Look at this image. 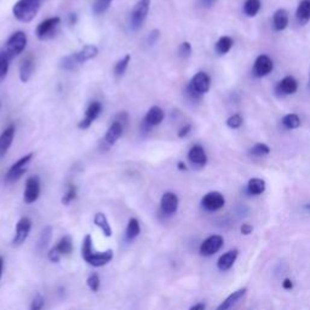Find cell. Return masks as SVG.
<instances>
[{"mask_svg": "<svg viewBox=\"0 0 310 310\" xmlns=\"http://www.w3.org/2000/svg\"><path fill=\"white\" fill-rule=\"evenodd\" d=\"M42 0H18L12 8V14L20 22L28 23L34 20L41 8Z\"/></svg>", "mask_w": 310, "mask_h": 310, "instance_id": "1", "label": "cell"}, {"mask_svg": "<svg viewBox=\"0 0 310 310\" xmlns=\"http://www.w3.org/2000/svg\"><path fill=\"white\" fill-rule=\"evenodd\" d=\"M152 0H138L135 4L130 16V26L132 30H138L146 22Z\"/></svg>", "mask_w": 310, "mask_h": 310, "instance_id": "2", "label": "cell"}, {"mask_svg": "<svg viewBox=\"0 0 310 310\" xmlns=\"http://www.w3.org/2000/svg\"><path fill=\"white\" fill-rule=\"evenodd\" d=\"M27 46V35L26 33L22 30H17V32L12 33L10 38L6 41L4 51L8 54V56L11 58L18 56L20 54H22L24 49Z\"/></svg>", "mask_w": 310, "mask_h": 310, "instance_id": "3", "label": "cell"}, {"mask_svg": "<svg viewBox=\"0 0 310 310\" xmlns=\"http://www.w3.org/2000/svg\"><path fill=\"white\" fill-rule=\"evenodd\" d=\"M60 24H61V18L58 16L46 18V20L39 23L38 27H36L35 29L36 38L41 41L52 39L57 33V29L58 27H60Z\"/></svg>", "mask_w": 310, "mask_h": 310, "instance_id": "4", "label": "cell"}, {"mask_svg": "<svg viewBox=\"0 0 310 310\" xmlns=\"http://www.w3.org/2000/svg\"><path fill=\"white\" fill-rule=\"evenodd\" d=\"M30 229H32V220L28 217H22L16 224V230H15L14 239H12L11 245L14 247H18L23 244L28 238Z\"/></svg>", "mask_w": 310, "mask_h": 310, "instance_id": "5", "label": "cell"}, {"mask_svg": "<svg viewBox=\"0 0 310 310\" xmlns=\"http://www.w3.org/2000/svg\"><path fill=\"white\" fill-rule=\"evenodd\" d=\"M40 195V178L38 176H30L26 181V188L23 193V200L26 204H34Z\"/></svg>", "mask_w": 310, "mask_h": 310, "instance_id": "6", "label": "cell"}, {"mask_svg": "<svg viewBox=\"0 0 310 310\" xmlns=\"http://www.w3.org/2000/svg\"><path fill=\"white\" fill-rule=\"evenodd\" d=\"M188 87L190 90H193L195 94H198L199 96H202L206 92H208L211 87V78L208 76L207 73L205 72H198L196 74L193 76L192 80L189 81Z\"/></svg>", "mask_w": 310, "mask_h": 310, "instance_id": "7", "label": "cell"}, {"mask_svg": "<svg viewBox=\"0 0 310 310\" xmlns=\"http://www.w3.org/2000/svg\"><path fill=\"white\" fill-rule=\"evenodd\" d=\"M223 242L224 240L220 235L208 236L206 240H204V242L201 244L199 252H200L201 256H205V257L212 256V254L217 253L220 248H222Z\"/></svg>", "mask_w": 310, "mask_h": 310, "instance_id": "8", "label": "cell"}, {"mask_svg": "<svg viewBox=\"0 0 310 310\" xmlns=\"http://www.w3.org/2000/svg\"><path fill=\"white\" fill-rule=\"evenodd\" d=\"M226 204V199L219 192H210L201 199V206L206 211L220 210Z\"/></svg>", "mask_w": 310, "mask_h": 310, "instance_id": "9", "label": "cell"}, {"mask_svg": "<svg viewBox=\"0 0 310 310\" xmlns=\"http://www.w3.org/2000/svg\"><path fill=\"white\" fill-rule=\"evenodd\" d=\"M101 112H102V104L98 102V101H94V102H91L90 104H88L86 112H85L84 119L79 122L78 127L80 128V130H86V128L91 126L92 122H94L98 118V115L101 114Z\"/></svg>", "mask_w": 310, "mask_h": 310, "instance_id": "10", "label": "cell"}, {"mask_svg": "<svg viewBox=\"0 0 310 310\" xmlns=\"http://www.w3.org/2000/svg\"><path fill=\"white\" fill-rule=\"evenodd\" d=\"M273 69H274V62L268 55H259L254 61L253 74L258 78L270 74Z\"/></svg>", "mask_w": 310, "mask_h": 310, "instance_id": "11", "label": "cell"}, {"mask_svg": "<svg viewBox=\"0 0 310 310\" xmlns=\"http://www.w3.org/2000/svg\"><path fill=\"white\" fill-rule=\"evenodd\" d=\"M113 257H114L113 250H107L104 252H95L94 251L87 257H85L84 260L87 264L95 267V268H100V267H103L108 264L109 262H112Z\"/></svg>", "mask_w": 310, "mask_h": 310, "instance_id": "12", "label": "cell"}, {"mask_svg": "<svg viewBox=\"0 0 310 310\" xmlns=\"http://www.w3.org/2000/svg\"><path fill=\"white\" fill-rule=\"evenodd\" d=\"M178 204H180V200H178V196L174 194V193L172 192L164 193V195L161 196V201H160L161 212L166 214V216H171V214L176 213L178 210Z\"/></svg>", "mask_w": 310, "mask_h": 310, "instance_id": "13", "label": "cell"}, {"mask_svg": "<svg viewBox=\"0 0 310 310\" xmlns=\"http://www.w3.org/2000/svg\"><path fill=\"white\" fill-rule=\"evenodd\" d=\"M188 160L193 166L201 168L207 164V155L200 144H195L188 152Z\"/></svg>", "mask_w": 310, "mask_h": 310, "instance_id": "14", "label": "cell"}, {"mask_svg": "<svg viewBox=\"0 0 310 310\" xmlns=\"http://www.w3.org/2000/svg\"><path fill=\"white\" fill-rule=\"evenodd\" d=\"M15 131H16V128H15L14 125H10L0 135V159L4 158L8 150L10 149L12 141L15 138Z\"/></svg>", "mask_w": 310, "mask_h": 310, "instance_id": "15", "label": "cell"}, {"mask_svg": "<svg viewBox=\"0 0 310 310\" xmlns=\"http://www.w3.org/2000/svg\"><path fill=\"white\" fill-rule=\"evenodd\" d=\"M34 57L32 55H27L26 57L21 61L20 66V79L22 82H28L32 78L33 72H34Z\"/></svg>", "mask_w": 310, "mask_h": 310, "instance_id": "16", "label": "cell"}, {"mask_svg": "<svg viewBox=\"0 0 310 310\" xmlns=\"http://www.w3.org/2000/svg\"><path fill=\"white\" fill-rule=\"evenodd\" d=\"M98 55V48L96 45H85L81 50L76 51L73 54V56L76 60V62L79 64H84L87 61L94 60L95 57H97Z\"/></svg>", "mask_w": 310, "mask_h": 310, "instance_id": "17", "label": "cell"}, {"mask_svg": "<svg viewBox=\"0 0 310 310\" xmlns=\"http://www.w3.org/2000/svg\"><path fill=\"white\" fill-rule=\"evenodd\" d=\"M297 90H298V82L291 75H287L284 79H281L278 82V86H276V91L282 95H293L296 94Z\"/></svg>", "mask_w": 310, "mask_h": 310, "instance_id": "18", "label": "cell"}, {"mask_svg": "<svg viewBox=\"0 0 310 310\" xmlns=\"http://www.w3.org/2000/svg\"><path fill=\"white\" fill-rule=\"evenodd\" d=\"M164 119H165V112L162 110V108L158 106H153L152 108H149L148 112H147L144 121H146L150 127H153L160 125Z\"/></svg>", "mask_w": 310, "mask_h": 310, "instance_id": "19", "label": "cell"}, {"mask_svg": "<svg viewBox=\"0 0 310 310\" xmlns=\"http://www.w3.org/2000/svg\"><path fill=\"white\" fill-rule=\"evenodd\" d=\"M239 251L234 248V250H230L228 252H226L222 256L219 257L218 260H217V268H218L220 272H227L234 265L236 258H238Z\"/></svg>", "mask_w": 310, "mask_h": 310, "instance_id": "20", "label": "cell"}, {"mask_svg": "<svg viewBox=\"0 0 310 310\" xmlns=\"http://www.w3.org/2000/svg\"><path fill=\"white\" fill-rule=\"evenodd\" d=\"M122 131H124V126H122L120 122L114 121L112 125H110L108 130H107L106 136H104L103 140L106 141V143L108 144L109 147L114 146L116 141L121 137Z\"/></svg>", "mask_w": 310, "mask_h": 310, "instance_id": "21", "label": "cell"}, {"mask_svg": "<svg viewBox=\"0 0 310 310\" xmlns=\"http://www.w3.org/2000/svg\"><path fill=\"white\" fill-rule=\"evenodd\" d=\"M245 293H246V288H240V290L235 291V292L229 294V296L217 306L216 310H230L236 303H239V300L245 296Z\"/></svg>", "mask_w": 310, "mask_h": 310, "instance_id": "22", "label": "cell"}, {"mask_svg": "<svg viewBox=\"0 0 310 310\" xmlns=\"http://www.w3.org/2000/svg\"><path fill=\"white\" fill-rule=\"evenodd\" d=\"M296 20L299 26H305L310 21V0H302L296 10Z\"/></svg>", "mask_w": 310, "mask_h": 310, "instance_id": "23", "label": "cell"}, {"mask_svg": "<svg viewBox=\"0 0 310 310\" xmlns=\"http://www.w3.org/2000/svg\"><path fill=\"white\" fill-rule=\"evenodd\" d=\"M288 20H290V18H288V12L285 10V9L276 10L274 16H273V26H274V29L278 30V32L286 29L288 26Z\"/></svg>", "mask_w": 310, "mask_h": 310, "instance_id": "24", "label": "cell"}, {"mask_svg": "<svg viewBox=\"0 0 310 310\" xmlns=\"http://www.w3.org/2000/svg\"><path fill=\"white\" fill-rule=\"evenodd\" d=\"M94 223L95 226H97L98 228L102 230L103 235L107 236V238H110L113 235V230L110 224L108 223V219H107V216L103 212H97L94 217Z\"/></svg>", "mask_w": 310, "mask_h": 310, "instance_id": "25", "label": "cell"}, {"mask_svg": "<svg viewBox=\"0 0 310 310\" xmlns=\"http://www.w3.org/2000/svg\"><path fill=\"white\" fill-rule=\"evenodd\" d=\"M265 190V182L262 178H251L247 183V193L250 195H260L263 194Z\"/></svg>", "mask_w": 310, "mask_h": 310, "instance_id": "26", "label": "cell"}, {"mask_svg": "<svg viewBox=\"0 0 310 310\" xmlns=\"http://www.w3.org/2000/svg\"><path fill=\"white\" fill-rule=\"evenodd\" d=\"M233 45H234V40L228 35H223L218 39V41L216 42V46H214V50L220 56L223 55H227L228 52L232 50Z\"/></svg>", "mask_w": 310, "mask_h": 310, "instance_id": "27", "label": "cell"}, {"mask_svg": "<svg viewBox=\"0 0 310 310\" xmlns=\"http://www.w3.org/2000/svg\"><path fill=\"white\" fill-rule=\"evenodd\" d=\"M54 247L56 248L61 256H67V254H70L73 251L72 238H70L69 235L63 236V238H61L60 240H58V242L55 245Z\"/></svg>", "mask_w": 310, "mask_h": 310, "instance_id": "28", "label": "cell"}, {"mask_svg": "<svg viewBox=\"0 0 310 310\" xmlns=\"http://www.w3.org/2000/svg\"><path fill=\"white\" fill-rule=\"evenodd\" d=\"M260 8H262L260 0H246L244 3V14L247 17H254L259 12Z\"/></svg>", "mask_w": 310, "mask_h": 310, "instance_id": "29", "label": "cell"}, {"mask_svg": "<svg viewBox=\"0 0 310 310\" xmlns=\"http://www.w3.org/2000/svg\"><path fill=\"white\" fill-rule=\"evenodd\" d=\"M141 227L140 222L137 218H130L128 219L127 227H126V239L128 241H132L140 235Z\"/></svg>", "mask_w": 310, "mask_h": 310, "instance_id": "30", "label": "cell"}, {"mask_svg": "<svg viewBox=\"0 0 310 310\" xmlns=\"http://www.w3.org/2000/svg\"><path fill=\"white\" fill-rule=\"evenodd\" d=\"M281 122L282 125H284V127L287 128V130H294V128H298L300 126L299 116L297 114H293V113L285 115L284 118H282Z\"/></svg>", "mask_w": 310, "mask_h": 310, "instance_id": "31", "label": "cell"}, {"mask_svg": "<svg viewBox=\"0 0 310 310\" xmlns=\"http://www.w3.org/2000/svg\"><path fill=\"white\" fill-rule=\"evenodd\" d=\"M131 61V56L130 55H125L124 57L121 58V60H119L118 62L115 63L114 66V75L116 78H121L122 75L125 74V72H126L128 63H130Z\"/></svg>", "mask_w": 310, "mask_h": 310, "instance_id": "32", "label": "cell"}, {"mask_svg": "<svg viewBox=\"0 0 310 310\" xmlns=\"http://www.w3.org/2000/svg\"><path fill=\"white\" fill-rule=\"evenodd\" d=\"M60 67L64 70L73 72V70L78 69L79 67H80V64L76 62V60L74 58V56H73V54H70V55H67V56H64L62 60H61Z\"/></svg>", "mask_w": 310, "mask_h": 310, "instance_id": "33", "label": "cell"}, {"mask_svg": "<svg viewBox=\"0 0 310 310\" xmlns=\"http://www.w3.org/2000/svg\"><path fill=\"white\" fill-rule=\"evenodd\" d=\"M27 172V168H15V167H10L9 168L8 173H6L5 176V182L6 183H15L17 182L18 180H20L21 177L23 176L24 173Z\"/></svg>", "mask_w": 310, "mask_h": 310, "instance_id": "34", "label": "cell"}, {"mask_svg": "<svg viewBox=\"0 0 310 310\" xmlns=\"http://www.w3.org/2000/svg\"><path fill=\"white\" fill-rule=\"evenodd\" d=\"M10 61L11 58L8 56V54L4 50L0 51V80H3L8 74Z\"/></svg>", "mask_w": 310, "mask_h": 310, "instance_id": "35", "label": "cell"}, {"mask_svg": "<svg viewBox=\"0 0 310 310\" xmlns=\"http://www.w3.org/2000/svg\"><path fill=\"white\" fill-rule=\"evenodd\" d=\"M51 227H46L45 229H42L40 236H39V240H38V248L40 251L46 248V246L49 245V242L51 240Z\"/></svg>", "mask_w": 310, "mask_h": 310, "instance_id": "36", "label": "cell"}, {"mask_svg": "<svg viewBox=\"0 0 310 310\" xmlns=\"http://www.w3.org/2000/svg\"><path fill=\"white\" fill-rule=\"evenodd\" d=\"M113 0H95L94 5H92V11L96 15H102L108 10Z\"/></svg>", "mask_w": 310, "mask_h": 310, "instance_id": "37", "label": "cell"}, {"mask_svg": "<svg viewBox=\"0 0 310 310\" xmlns=\"http://www.w3.org/2000/svg\"><path fill=\"white\" fill-rule=\"evenodd\" d=\"M94 252V245H92V236L90 234L85 235V238L82 239L81 244V257L85 258L88 254Z\"/></svg>", "mask_w": 310, "mask_h": 310, "instance_id": "38", "label": "cell"}, {"mask_svg": "<svg viewBox=\"0 0 310 310\" xmlns=\"http://www.w3.org/2000/svg\"><path fill=\"white\" fill-rule=\"evenodd\" d=\"M248 153L253 156H264L269 154L270 148L265 143H256L252 148H250Z\"/></svg>", "mask_w": 310, "mask_h": 310, "instance_id": "39", "label": "cell"}, {"mask_svg": "<svg viewBox=\"0 0 310 310\" xmlns=\"http://www.w3.org/2000/svg\"><path fill=\"white\" fill-rule=\"evenodd\" d=\"M75 198H76V187L74 186V184H69L68 189H67L66 194L62 196V200H61V202L67 206V205H69Z\"/></svg>", "mask_w": 310, "mask_h": 310, "instance_id": "40", "label": "cell"}, {"mask_svg": "<svg viewBox=\"0 0 310 310\" xmlns=\"http://www.w3.org/2000/svg\"><path fill=\"white\" fill-rule=\"evenodd\" d=\"M86 284L92 292H97V291L100 290L101 279H100V276H98L97 273H92V274L88 276L86 280Z\"/></svg>", "mask_w": 310, "mask_h": 310, "instance_id": "41", "label": "cell"}, {"mask_svg": "<svg viewBox=\"0 0 310 310\" xmlns=\"http://www.w3.org/2000/svg\"><path fill=\"white\" fill-rule=\"evenodd\" d=\"M242 122H244V119H242V116L240 114H233L232 116H229V118L227 119V125H228V127L233 128V130L240 127Z\"/></svg>", "mask_w": 310, "mask_h": 310, "instance_id": "42", "label": "cell"}, {"mask_svg": "<svg viewBox=\"0 0 310 310\" xmlns=\"http://www.w3.org/2000/svg\"><path fill=\"white\" fill-rule=\"evenodd\" d=\"M44 303H45L44 297H42L40 293H36L34 298L32 300V304H30L29 310H41L42 306H44Z\"/></svg>", "mask_w": 310, "mask_h": 310, "instance_id": "43", "label": "cell"}, {"mask_svg": "<svg viewBox=\"0 0 310 310\" xmlns=\"http://www.w3.org/2000/svg\"><path fill=\"white\" fill-rule=\"evenodd\" d=\"M178 54L182 58H188L192 55V45L188 41H184L180 45V49H178Z\"/></svg>", "mask_w": 310, "mask_h": 310, "instance_id": "44", "label": "cell"}, {"mask_svg": "<svg viewBox=\"0 0 310 310\" xmlns=\"http://www.w3.org/2000/svg\"><path fill=\"white\" fill-rule=\"evenodd\" d=\"M159 38H160V32H159L158 29H154L149 33L148 38H147V42H148V45L153 46V45H155L156 42H158Z\"/></svg>", "mask_w": 310, "mask_h": 310, "instance_id": "45", "label": "cell"}, {"mask_svg": "<svg viewBox=\"0 0 310 310\" xmlns=\"http://www.w3.org/2000/svg\"><path fill=\"white\" fill-rule=\"evenodd\" d=\"M61 254L58 253V251L56 250V248L55 247H52L50 251H49V253H48V258L51 260V262H54V263H58L60 262V259H61Z\"/></svg>", "mask_w": 310, "mask_h": 310, "instance_id": "46", "label": "cell"}, {"mask_svg": "<svg viewBox=\"0 0 310 310\" xmlns=\"http://www.w3.org/2000/svg\"><path fill=\"white\" fill-rule=\"evenodd\" d=\"M190 131H192V125L187 124V125H184V126L181 128L180 131H178L177 136L180 138H184V137L188 136V135L190 134Z\"/></svg>", "mask_w": 310, "mask_h": 310, "instance_id": "47", "label": "cell"}, {"mask_svg": "<svg viewBox=\"0 0 310 310\" xmlns=\"http://www.w3.org/2000/svg\"><path fill=\"white\" fill-rule=\"evenodd\" d=\"M252 226H250V224H242L241 227V234L244 235H250L251 233H252Z\"/></svg>", "mask_w": 310, "mask_h": 310, "instance_id": "48", "label": "cell"}, {"mask_svg": "<svg viewBox=\"0 0 310 310\" xmlns=\"http://www.w3.org/2000/svg\"><path fill=\"white\" fill-rule=\"evenodd\" d=\"M282 287L285 288V290H291V288L293 287V282L291 279H285L284 281H282Z\"/></svg>", "mask_w": 310, "mask_h": 310, "instance_id": "49", "label": "cell"}, {"mask_svg": "<svg viewBox=\"0 0 310 310\" xmlns=\"http://www.w3.org/2000/svg\"><path fill=\"white\" fill-rule=\"evenodd\" d=\"M205 309H206L205 303H196L195 305H193L192 308H189V310H205Z\"/></svg>", "mask_w": 310, "mask_h": 310, "instance_id": "50", "label": "cell"}, {"mask_svg": "<svg viewBox=\"0 0 310 310\" xmlns=\"http://www.w3.org/2000/svg\"><path fill=\"white\" fill-rule=\"evenodd\" d=\"M177 167H178V170H181V171H187V165L184 164L183 161H180L177 164Z\"/></svg>", "mask_w": 310, "mask_h": 310, "instance_id": "51", "label": "cell"}, {"mask_svg": "<svg viewBox=\"0 0 310 310\" xmlns=\"http://www.w3.org/2000/svg\"><path fill=\"white\" fill-rule=\"evenodd\" d=\"M69 23H70V24H75V23H76V15H75V14H70V16H69Z\"/></svg>", "mask_w": 310, "mask_h": 310, "instance_id": "52", "label": "cell"}, {"mask_svg": "<svg viewBox=\"0 0 310 310\" xmlns=\"http://www.w3.org/2000/svg\"><path fill=\"white\" fill-rule=\"evenodd\" d=\"M3 268H4V258L0 256V279H2V275H3Z\"/></svg>", "mask_w": 310, "mask_h": 310, "instance_id": "53", "label": "cell"}, {"mask_svg": "<svg viewBox=\"0 0 310 310\" xmlns=\"http://www.w3.org/2000/svg\"><path fill=\"white\" fill-rule=\"evenodd\" d=\"M214 0H204V3L205 4H211V3H213Z\"/></svg>", "mask_w": 310, "mask_h": 310, "instance_id": "54", "label": "cell"}, {"mask_svg": "<svg viewBox=\"0 0 310 310\" xmlns=\"http://www.w3.org/2000/svg\"><path fill=\"white\" fill-rule=\"evenodd\" d=\"M305 207H306V208H309V210H310V204H309V205H306Z\"/></svg>", "mask_w": 310, "mask_h": 310, "instance_id": "55", "label": "cell"}]
</instances>
